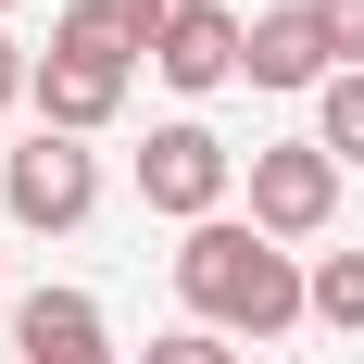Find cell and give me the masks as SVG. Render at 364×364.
<instances>
[{
  "label": "cell",
  "instance_id": "7",
  "mask_svg": "<svg viewBox=\"0 0 364 364\" xmlns=\"http://www.w3.org/2000/svg\"><path fill=\"white\" fill-rule=\"evenodd\" d=\"M239 63H252V26H239V13H214V0H201L164 50H151V75H164V88H188V101H201V88H226Z\"/></svg>",
  "mask_w": 364,
  "mask_h": 364
},
{
  "label": "cell",
  "instance_id": "4",
  "mask_svg": "<svg viewBox=\"0 0 364 364\" xmlns=\"http://www.w3.org/2000/svg\"><path fill=\"white\" fill-rule=\"evenodd\" d=\"M327 214H339V164L314 139H264L252 151V226L289 252V239H327Z\"/></svg>",
  "mask_w": 364,
  "mask_h": 364
},
{
  "label": "cell",
  "instance_id": "13",
  "mask_svg": "<svg viewBox=\"0 0 364 364\" xmlns=\"http://www.w3.org/2000/svg\"><path fill=\"white\" fill-rule=\"evenodd\" d=\"M188 13H201V0H126V26H139V50H164V38L188 26Z\"/></svg>",
  "mask_w": 364,
  "mask_h": 364
},
{
  "label": "cell",
  "instance_id": "14",
  "mask_svg": "<svg viewBox=\"0 0 364 364\" xmlns=\"http://www.w3.org/2000/svg\"><path fill=\"white\" fill-rule=\"evenodd\" d=\"M13 101H38V50H26L13 26H0V113H13Z\"/></svg>",
  "mask_w": 364,
  "mask_h": 364
},
{
  "label": "cell",
  "instance_id": "2",
  "mask_svg": "<svg viewBox=\"0 0 364 364\" xmlns=\"http://www.w3.org/2000/svg\"><path fill=\"white\" fill-rule=\"evenodd\" d=\"M0 214L26 226V239H75V226L101 214V151H88V139H50V126L13 139V151H0Z\"/></svg>",
  "mask_w": 364,
  "mask_h": 364
},
{
  "label": "cell",
  "instance_id": "11",
  "mask_svg": "<svg viewBox=\"0 0 364 364\" xmlns=\"http://www.w3.org/2000/svg\"><path fill=\"white\" fill-rule=\"evenodd\" d=\"M314 327L364 339V252H314Z\"/></svg>",
  "mask_w": 364,
  "mask_h": 364
},
{
  "label": "cell",
  "instance_id": "16",
  "mask_svg": "<svg viewBox=\"0 0 364 364\" xmlns=\"http://www.w3.org/2000/svg\"><path fill=\"white\" fill-rule=\"evenodd\" d=\"M0 13H13V0H0Z\"/></svg>",
  "mask_w": 364,
  "mask_h": 364
},
{
  "label": "cell",
  "instance_id": "9",
  "mask_svg": "<svg viewBox=\"0 0 364 364\" xmlns=\"http://www.w3.org/2000/svg\"><path fill=\"white\" fill-rule=\"evenodd\" d=\"M50 50L63 63H101V75H139V26H126V0H63V26H50Z\"/></svg>",
  "mask_w": 364,
  "mask_h": 364
},
{
  "label": "cell",
  "instance_id": "10",
  "mask_svg": "<svg viewBox=\"0 0 364 364\" xmlns=\"http://www.w3.org/2000/svg\"><path fill=\"white\" fill-rule=\"evenodd\" d=\"M314 151H327V164H364V63L314 88Z\"/></svg>",
  "mask_w": 364,
  "mask_h": 364
},
{
  "label": "cell",
  "instance_id": "15",
  "mask_svg": "<svg viewBox=\"0 0 364 364\" xmlns=\"http://www.w3.org/2000/svg\"><path fill=\"white\" fill-rule=\"evenodd\" d=\"M314 13H327V38H339V75L364 63V0H314Z\"/></svg>",
  "mask_w": 364,
  "mask_h": 364
},
{
  "label": "cell",
  "instance_id": "8",
  "mask_svg": "<svg viewBox=\"0 0 364 364\" xmlns=\"http://www.w3.org/2000/svg\"><path fill=\"white\" fill-rule=\"evenodd\" d=\"M113 113H126V75H101V63H63V50H38V126H50V139H101Z\"/></svg>",
  "mask_w": 364,
  "mask_h": 364
},
{
  "label": "cell",
  "instance_id": "5",
  "mask_svg": "<svg viewBox=\"0 0 364 364\" xmlns=\"http://www.w3.org/2000/svg\"><path fill=\"white\" fill-rule=\"evenodd\" d=\"M252 88H327L339 75V38H327V13L314 0H277V13H252Z\"/></svg>",
  "mask_w": 364,
  "mask_h": 364
},
{
  "label": "cell",
  "instance_id": "3",
  "mask_svg": "<svg viewBox=\"0 0 364 364\" xmlns=\"http://www.w3.org/2000/svg\"><path fill=\"white\" fill-rule=\"evenodd\" d=\"M239 176H252V164H239V151H226L214 126H201V113L151 126V151H139V201H151V214H176V226H214Z\"/></svg>",
  "mask_w": 364,
  "mask_h": 364
},
{
  "label": "cell",
  "instance_id": "6",
  "mask_svg": "<svg viewBox=\"0 0 364 364\" xmlns=\"http://www.w3.org/2000/svg\"><path fill=\"white\" fill-rule=\"evenodd\" d=\"M13 352L26 364H113V327L88 289H26L13 301Z\"/></svg>",
  "mask_w": 364,
  "mask_h": 364
},
{
  "label": "cell",
  "instance_id": "12",
  "mask_svg": "<svg viewBox=\"0 0 364 364\" xmlns=\"http://www.w3.org/2000/svg\"><path fill=\"white\" fill-rule=\"evenodd\" d=\"M139 364H239V339H214V327H164Z\"/></svg>",
  "mask_w": 364,
  "mask_h": 364
},
{
  "label": "cell",
  "instance_id": "1",
  "mask_svg": "<svg viewBox=\"0 0 364 364\" xmlns=\"http://www.w3.org/2000/svg\"><path fill=\"white\" fill-rule=\"evenodd\" d=\"M176 301H188V327H214V339H289L314 314V264L277 252L252 214H214V226L176 239Z\"/></svg>",
  "mask_w": 364,
  "mask_h": 364
}]
</instances>
